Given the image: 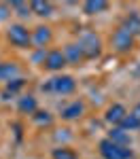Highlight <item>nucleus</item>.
Listing matches in <instances>:
<instances>
[{
    "instance_id": "1",
    "label": "nucleus",
    "mask_w": 140,
    "mask_h": 159,
    "mask_svg": "<svg viewBox=\"0 0 140 159\" xmlns=\"http://www.w3.org/2000/svg\"><path fill=\"white\" fill-rule=\"evenodd\" d=\"M45 91H53V93H60V96H68L76 89V81L70 76V74H57L49 79V83L43 85Z\"/></svg>"
},
{
    "instance_id": "2",
    "label": "nucleus",
    "mask_w": 140,
    "mask_h": 159,
    "mask_svg": "<svg viewBox=\"0 0 140 159\" xmlns=\"http://www.w3.org/2000/svg\"><path fill=\"white\" fill-rule=\"evenodd\" d=\"M79 47L83 49L85 60H96V57H100V53H102V40L93 32H83L79 36Z\"/></svg>"
},
{
    "instance_id": "3",
    "label": "nucleus",
    "mask_w": 140,
    "mask_h": 159,
    "mask_svg": "<svg viewBox=\"0 0 140 159\" xmlns=\"http://www.w3.org/2000/svg\"><path fill=\"white\" fill-rule=\"evenodd\" d=\"M100 155L102 159H132V148L121 147L113 140L104 138L100 140Z\"/></svg>"
},
{
    "instance_id": "4",
    "label": "nucleus",
    "mask_w": 140,
    "mask_h": 159,
    "mask_svg": "<svg viewBox=\"0 0 140 159\" xmlns=\"http://www.w3.org/2000/svg\"><path fill=\"white\" fill-rule=\"evenodd\" d=\"M7 36L11 40V45L19 47V49H25V47L32 45V32L24 24H13L9 28V32H7Z\"/></svg>"
},
{
    "instance_id": "5",
    "label": "nucleus",
    "mask_w": 140,
    "mask_h": 159,
    "mask_svg": "<svg viewBox=\"0 0 140 159\" xmlns=\"http://www.w3.org/2000/svg\"><path fill=\"white\" fill-rule=\"evenodd\" d=\"M134 40H136V36H132L129 32H125L121 25L115 30L113 34V47L115 51H119V53H127V51L134 47Z\"/></svg>"
},
{
    "instance_id": "6",
    "label": "nucleus",
    "mask_w": 140,
    "mask_h": 159,
    "mask_svg": "<svg viewBox=\"0 0 140 159\" xmlns=\"http://www.w3.org/2000/svg\"><path fill=\"white\" fill-rule=\"evenodd\" d=\"M43 64H45V68H47V70H51V72H60V70H62V68L66 66V64H68V61H66V55H64V51L53 49V51H49V53L45 55Z\"/></svg>"
},
{
    "instance_id": "7",
    "label": "nucleus",
    "mask_w": 140,
    "mask_h": 159,
    "mask_svg": "<svg viewBox=\"0 0 140 159\" xmlns=\"http://www.w3.org/2000/svg\"><path fill=\"white\" fill-rule=\"evenodd\" d=\"M125 117H127V108L123 104H113V106H108L106 115H104V119L111 123V125H115V127H119L121 123L125 121Z\"/></svg>"
},
{
    "instance_id": "8",
    "label": "nucleus",
    "mask_w": 140,
    "mask_h": 159,
    "mask_svg": "<svg viewBox=\"0 0 140 159\" xmlns=\"http://www.w3.org/2000/svg\"><path fill=\"white\" fill-rule=\"evenodd\" d=\"M83 112H85V104L79 102V100H75V102H70L68 106L62 108V119H66V121H75V119H79Z\"/></svg>"
},
{
    "instance_id": "9",
    "label": "nucleus",
    "mask_w": 140,
    "mask_h": 159,
    "mask_svg": "<svg viewBox=\"0 0 140 159\" xmlns=\"http://www.w3.org/2000/svg\"><path fill=\"white\" fill-rule=\"evenodd\" d=\"M51 28H47V25H38L36 30H34V34H32V43L36 45L38 49H45L47 45L51 43Z\"/></svg>"
},
{
    "instance_id": "10",
    "label": "nucleus",
    "mask_w": 140,
    "mask_h": 159,
    "mask_svg": "<svg viewBox=\"0 0 140 159\" xmlns=\"http://www.w3.org/2000/svg\"><path fill=\"white\" fill-rule=\"evenodd\" d=\"M64 55H66V61H68V64H75V66H79L81 61L85 60V55H83V49L79 47V43H70V45H66V49H64Z\"/></svg>"
},
{
    "instance_id": "11",
    "label": "nucleus",
    "mask_w": 140,
    "mask_h": 159,
    "mask_svg": "<svg viewBox=\"0 0 140 159\" xmlns=\"http://www.w3.org/2000/svg\"><path fill=\"white\" fill-rule=\"evenodd\" d=\"M119 127H123L125 132H132V129H140V102L134 106V110L132 112H127L125 121L121 123Z\"/></svg>"
},
{
    "instance_id": "12",
    "label": "nucleus",
    "mask_w": 140,
    "mask_h": 159,
    "mask_svg": "<svg viewBox=\"0 0 140 159\" xmlns=\"http://www.w3.org/2000/svg\"><path fill=\"white\" fill-rule=\"evenodd\" d=\"M121 28H123L125 32H129L132 36H138L140 34V15L138 13H129L125 19H123Z\"/></svg>"
},
{
    "instance_id": "13",
    "label": "nucleus",
    "mask_w": 140,
    "mask_h": 159,
    "mask_svg": "<svg viewBox=\"0 0 140 159\" xmlns=\"http://www.w3.org/2000/svg\"><path fill=\"white\" fill-rule=\"evenodd\" d=\"M17 110L24 112V115H34V112L38 110L36 98H34V96H21L19 102H17Z\"/></svg>"
},
{
    "instance_id": "14",
    "label": "nucleus",
    "mask_w": 140,
    "mask_h": 159,
    "mask_svg": "<svg viewBox=\"0 0 140 159\" xmlns=\"http://www.w3.org/2000/svg\"><path fill=\"white\" fill-rule=\"evenodd\" d=\"M30 9H32V13L38 15V17H49L51 13H53V4L47 2V0H32V2H30Z\"/></svg>"
},
{
    "instance_id": "15",
    "label": "nucleus",
    "mask_w": 140,
    "mask_h": 159,
    "mask_svg": "<svg viewBox=\"0 0 140 159\" xmlns=\"http://www.w3.org/2000/svg\"><path fill=\"white\" fill-rule=\"evenodd\" d=\"M17 74H19V68H17V64H11V61H0V81H13V79H17Z\"/></svg>"
},
{
    "instance_id": "16",
    "label": "nucleus",
    "mask_w": 140,
    "mask_h": 159,
    "mask_svg": "<svg viewBox=\"0 0 140 159\" xmlns=\"http://www.w3.org/2000/svg\"><path fill=\"white\" fill-rule=\"evenodd\" d=\"M108 140H113V142L121 144V147H129V142H132L129 134H127L123 127H113V129L108 132Z\"/></svg>"
},
{
    "instance_id": "17",
    "label": "nucleus",
    "mask_w": 140,
    "mask_h": 159,
    "mask_svg": "<svg viewBox=\"0 0 140 159\" xmlns=\"http://www.w3.org/2000/svg\"><path fill=\"white\" fill-rule=\"evenodd\" d=\"M106 9H108L106 0H87L83 4V13H87V15H98V13H104Z\"/></svg>"
},
{
    "instance_id": "18",
    "label": "nucleus",
    "mask_w": 140,
    "mask_h": 159,
    "mask_svg": "<svg viewBox=\"0 0 140 159\" xmlns=\"http://www.w3.org/2000/svg\"><path fill=\"white\" fill-rule=\"evenodd\" d=\"M51 157L53 159H79V155H76L72 148H68V147H57V148H53Z\"/></svg>"
},
{
    "instance_id": "19",
    "label": "nucleus",
    "mask_w": 140,
    "mask_h": 159,
    "mask_svg": "<svg viewBox=\"0 0 140 159\" xmlns=\"http://www.w3.org/2000/svg\"><path fill=\"white\" fill-rule=\"evenodd\" d=\"M25 85V79H21V76H17V79H13V81H9L7 83V89H4V96H9V93H17L21 87Z\"/></svg>"
},
{
    "instance_id": "20",
    "label": "nucleus",
    "mask_w": 140,
    "mask_h": 159,
    "mask_svg": "<svg viewBox=\"0 0 140 159\" xmlns=\"http://www.w3.org/2000/svg\"><path fill=\"white\" fill-rule=\"evenodd\" d=\"M11 9H13V11H17V15H21V17H28V15L32 13L30 4H28V2H21V0H13Z\"/></svg>"
},
{
    "instance_id": "21",
    "label": "nucleus",
    "mask_w": 140,
    "mask_h": 159,
    "mask_svg": "<svg viewBox=\"0 0 140 159\" xmlns=\"http://www.w3.org/2000/svg\"><path fill=\"white\" fill-rule=\"evenodd\" d=\"M32 119H34L38 125H51V121H53V119H51V115L47 112V110H36V112L32 115Z\"/></svg>"
}]
</instances>
